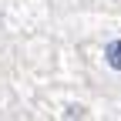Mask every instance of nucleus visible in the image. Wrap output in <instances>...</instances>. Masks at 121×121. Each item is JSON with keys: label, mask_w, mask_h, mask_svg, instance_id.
<instances>
[{"label": "nucleus", "mask_w": 121, "mask_h": 121, "mask_svg": "<svg viewBox=\"0 0 121 121\" xmlns=\"http://www.w3.org/2000/svg\"><path fill=\"white\" fill-rule=\"evenodd\" d=\"M104 57H108V67L121 71V40H111L108 47H104Z\"/></svg>", "instance_id": "1"}]
</instances>
